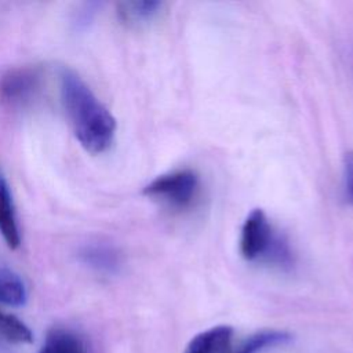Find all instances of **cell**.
Masks as SVG:
<instances>
[{"mask_svg": "<svg viewBox=\"0 0 353 353\" xmlns=\"http://www.w3.org/2000/svg\"><path fill=\"white\" fill-rule=\"evenodd\" d=\"M79 259L88 268L101 273H116L121 266V254L112 244L95 241L83 245Z\"/></svg>", "mask_w": 353, "mask_h": 353, "instance_id": "5", "label": "cell"}, {"mask_svg": "<svg viewBox=\"0 0 353 353\" xmlns=\"http://www.w3.org/2000/svg\"><path fill=\"white\" fill-rule=\"evenodd\" d=\"M343 179H345V189L349 197V201L353 205V150L347 152L343 159Z\"/></svg>", "mask_w": 353, "mask_h": 353, "instance_id": "13", "label": "cell"}, {"mask_svg": "<svg viewBox=\"0 0 353 353\" xmlns=\"http://www.w3.org/2000/svg\"><path fill=\"white\" fill-rule=\"evenodd\" d=\"M163 3L156 0L121 1L117 4L120 21L128 26H142L150 23L163 10Z\"/></svg>", "mask_w": 353, "mask_h": 353, "instance_id": "8", "label": "cell"}, {"mask_svg": "<svg viewBox=\"0 0 353 353\" xmlns=\"http://www.w3.org/2000/svg\"><path fill=\"white\" fill-rule=\"evenodd\" d=\"M59 92L66 117L80 145L92 154L108 150L116 134V120L108 108L77 73L66 68L59 73Z\"/></svg>", "mask_w": 353, "mask_h": 353, "instance_id": "1", "label": "cell"}, {"mask_svg": "<svg viewBox=\"0 0 353 353\" xmlns=\"http://www.w3.org/2000/svg\"><path fill=\"white\" fill-rule=\"evenodd\" d=\"M39 353H85L81 339L69 330L52 328Z\"/></svg>", "mask_w": 353, "mask_h": 353, "instance_id": "11", "label": "cell"}, {"mask_svg": "<svg viewBox=\"0 0 353 353\" xmlns=\"http://www.w3.org/2000/svg\"><path fill=\"white\" fill-rule=\"evenodd\" d=\"M0 233L6 244L15 250L21 244V233L15 212V205L10 186L3 175H0Z\"/></svg>", "mask_w": 353, "mask_h": 353, "instance_id": "7", "label": "cell"}, {"mask_svg": "<svg viewBox=\"0 0 353 353\" xmlns=\"http://www.w3.org/2000/svg\"><path fill=\"white\" fill-rule=\"evenodd\" d=\"M143 193L172 210L183 211L197 200L200 179L192 170H176L153 179L145 186Z\"/></svg>", "mask_w": 353, "mask_h": 353, "instance_id": "3", "label": "cell"}, {"mask_svg": "<svg viewBox=\"0 0 353 353\" xmlns=\"http://www.w3.org/2000/svg\"><path fill=\"white\" fill-rule=\"evenodd\" d=\"M233 347V328L216 325L194 335L185 353H230Z\"/></svg>", "mask_w": 353, "mask_h": 353, "instance_id": "6", "label": "cell"}, {"mask_svg": "<svg viewBox=\"0 0 353 353\" xmlns=\"http://www.w3.org/2000/svg\"><path fill=\"white\" fill-rule=\"evenodd\" d=\"M0 339L8 343L26 345L33 341V334L22 320L0 309Z\"/></svg>", "mask_w": 353, "mask_h": 353, "instance_id": "12", "label": "cell"}, {"mask_svg": "<svg viewBox=\"0 0 353 353\" xmlns=\"http://www.w3.org/2000/svg\"><path fill=\"white\" fill-rule=\"evenodd\" d=\"M291 341V335L280 330H262L232 347L230 353H261L265 349L284 345Z\"/></svg>", "mask_w": 353, "mask_h": 353, "instance_id": "9", "label": "cell"}, {"mask_svg": "<svg viewBox=\"0 0 353 353\" xmlns=\"http://www.w3.org/2000/svg\"><path fill=\"white\" fill-rule=\"evenodd\" d=\"M240 252L248 262L263 263L280 270H290L295 265V255L288 239L272 225L261 208L252 210L243 223Z\"/></svg>", "mask_w": 353, "mask_h": 353, "instance_id": "2", "label": "cell"}, {"mask_svg": "<svg viewBox=\"0 0 353 353\" xmlns=\"http://www.w3.org/2000/svg\"><path fill=\"white\" fill-rule=\"evenodd\" d=\"M28 299L23 280L14 270L0 266V303L7 306H22Z\"/></svg>", "mask_w": 353, "mask_h": 353, "instance_id": "10", "label": "cell"}, {"mask_svg": "<svg viewBox=\"0 0 353 353\" xmlns=\"http://www.w3.org/2000/svg\"><path fill=\"white\" fill-rule=\"evenodd\" d=\"M41 84V70L37 66H18L0 77V99L11 106L29 102Z\"/></svg>", "mask_w": 353, "mask_h": 353, "instance_id": "4", "label": "cell"}]
</instances>
